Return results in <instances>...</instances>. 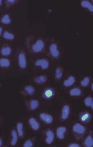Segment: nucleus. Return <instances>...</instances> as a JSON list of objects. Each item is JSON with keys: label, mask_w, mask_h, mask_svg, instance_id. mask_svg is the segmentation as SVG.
<instances>
[{"label": "nucleus", "mask_w": 93, "mask_h": 147, "mask_svg": "<svg viewBox=\"0 0 93 147\" xmlns=\"http://www.w3.org/2000/svg\"><path fill=\"white\" fill-rule=\"evenodd\" d=\"M55 139V134L51 130L48 129L46 132V139L45 142L47 145H50L52 144Z\"/></svg>", "instance_id": "obj_7"}, {"label": "nucleus", "mask_w": 93, "mask_h": 147, "mask_svg": "<svg viewBox=\"0 0 93 147\" xmlns=\"http://www.w3.org/2000/svg\"><path fill=\"white\" fill-rule=\"evenodd\" d=\"M91 89H92V91H93V83H92V84H91Z\"/></svg>", "instance_id": "obj_34"}, {"label": "nucleus", "mask_w": 93, "mask_h": 147, "mask_svg": "<svg viewBox=\"0 0 93 147\" xmlns=\"http://www.w3.org/2000/svg\"><path fill=\"white\" fill-rule=\"evenodd\" d=\"M81 6L84 8L88 9L89 10V11L91 12H93V5L88 1H86V0L82 1L81 2Z\"/></svg>", "instance_id": "obj_14"}, {"label": "nucleus", "mask_w": 93, "mask_h": 147, "mask_svg": "<svg viewBox=\"0 0 93 147\" xmlns=\"http://www.w3.org/2000/svg\"><path fill=\"white\" fill-rule=\"evenodd\" d=\"M2 1L0 0V6L2 5Z\"/></svg>", "instance_id": "obj_35"}, {"label": "nucleus", "mask_w": 93, "mask_h": 147, "mask_svg": "<svg viewBox=\"0 0 93 147\" xmlns=\"http://www.w3.org/2000/svg\"><path fill=\"white\" fill-rule=\"evenodd\" d=\"M67 132V128L64 126H60L57 129L56 135L58 139L63 140L65 138V133Z\"/></svg>", "instance_id": "obj_10"}, {"label": "nucleus", "mask_w": 93, "mask_h": 147, "mask_svg": "<svg viewBox=\"0 0 93 147\" xmlns=\"http://www.w3.org/2000/svg\"><path fill=\"white\" fill-rule=\"evenodd\" d=\"M75 82V78L73 76H70L69 78L64 81L63 84L65 87H69L73 86Z\"/></svg>", "instance_id": "obj_15"}, {"label": "nucleus", "mask_w": 93, "mask_h": 147, "mask_svg": "<svg viewBox=\"0 0 93 147\" xmlns=\"http://www.w3.org/2000/svg\"><path fill=\"white\" fill-rule=\"evenodd\" d=\"M70 109L69 105H65L62 108L61 112V117L63 120H66L69 117Z\"/></svg>", "instance_id": "obj_9"}, {"label": "nucleus", "mask_w": 93, "mask_h": 147, "mask_svg": "<svg viewBox=\"0 0 93 147\" xmlns=\"http://www.w3.org/2000/svg\"><path fill=\"white\" fill-rule=\"evenodd\" d=\"M2 139L0 138V147L2 146Z\"/></svg>", "instance_id": "obj_33"}, {"label": "nucleus", "mask_w": 93, "mask_h": 147, "mask_svg": "<svg viewBox=\"0 0 93 147\" xmlns=\"http://www.w3.org/2000/svg\"><path fill=\"white\" fill-rule=\"evenodd\" d=\"M1 53L3 56H9L11 53V49L9 46L3 47L1 49Z\"/></svg>", "instance_id": "obj_24"}, {"label": "nucleus", "mask_w": 93, "mask_h": 147, "mask_svg": "<svg viewBox=\"0 0 93 147\" xmlns=\"http://www.w3.org/2000/svg\"><path fill=\"white\" fill-rule=\"evenodd\" d=\"M3 36H4V38L5 39L10 40H13L15 38V35L12 33H10V32L8 31H5V32L4 33Z\"/></svg>", "instance_id": "obj_27"}, {"label": "nucleus", "mask_w": 93, "mask_h": 147, "mask_svg": "<svg viewBox=\"0 0 93 147\" xmlns=\"http://www.w3.org/2000/svg\"><path fill=\"white\" fill-rule=\"evenodd\" d=\"M91 119V115L88 112L81 113L80 115V120L82 122L87 123L90 121Z\"/></svg>", "instance_id": "obj_11"}, {"label": "nucleus", "mask_w": 93, "mask_h": 147, "mask_svg": "<svg viewBox=\"0 0 93 147\" xmlns=\"http://www.w3.org/2000/svg\"><path fill=\"white\" fill-rule=\"evenodd\" d=\"M84 104L87 107H90L92 109H93V99L91 97H88L85 98L84 100Z\"/></svg>", "instance_id": "obj_20"}, {"label": "nucleus", "mask_w": 93, "mask_h": 147, "mask_svg": "<svg viewBox=\"0 0 93 147\" xmlns=\"http://www.w3.org/2000/svg\"><path fill=\"white\" fill-rule=\"evenodd\" d=\"M56 94V92L53 88H45L42 93V97L43 98L49 100L53 98Z\"/></svg>", "instance_id": "obj_2"}, {"label": "nucleus", "mask_w": 93, "mask_h": 147, "mask_svg": "<svg viewBox=\"0 0 93 147\" xmlns=\"http://www.w3.org/2000/svg\"><path fill=\"white\" fill-rule=\"evenodd\" d=\"M10 60L8 58H1L0 59V66L3 68H8L10 67Z\"/></svg>", "instance_id": "obj_18"}, {"label": "nucleus", "mask_w": 93, "mask_h": 147, "mask_svg": "<svg viewBox=\"0 0 93 147\" xmlns=\"http://www.w3.org/2000/svg\"><path fill=\"white\" fill-rule=\"evenodd\" d=\"M39 117L41 120L48 124H51L53 122L52 116L49 114L46 113H41L39 115Z\"/></svg>", "instance_id": "obj_8"}, {"label": "nucleus", "mask_w": 93, "mask_h": 147, "mask_svg": "<svg viewBox=\"0 0 93 147\" xmlns=\"http://www.w3.org/2000/svg\"><path fill=\"white\" fill-rule=\"evenodd\" d=\"M1 21L3 24H4L5 25H9L11 23V20L10 18V15L8 14H6L3 16V18L1 19Z\"/></svg>", "instance_id": "obj_25"}, {"label": "nucleus", "mask_w": 93, "mask_h": 147, "mask_svg": "<svg viewBox=\"0 0 93 147\" xmlns=\"http://www.w3.org/2000/svg\"><path fill=\"white\" fill-rule=\"evenodd\" d=\"M73 130L74 132L79 134V135H82L86 131V129L85 127L83 126L80 123H77L75 124L73 127Z\"/></svg>", "instance_id": "obj_6"}, {"label": "nucleus", "mask_w": 93, "mask_h": 147, "mask_svg": "<svg viewBox=\"0 0 93 147\" xmlns=\"http://www.w3.org/2000/svg\"><path fill=\"white\" fill-rule=\"evenodd\" d=\"M90 82V79L88 77H85L81 81L80 84L83 87H86L89 85Z\"/></svg>", "instance_id": "obj_28"}, {"label": "nucleus", "mask_w": 93, "mask_h": 147, "mask_svg": "<svg viewBox=\"0 0 93 147\" xmlns=\"http://www.w3.org/2000/svg\"><path fill=\"white\" fill-rule=\"evenodd\" d=\"M69 147H80V146L77 143H71L69 145Z\"/></svg>", "instance_id": "obj_30"}, {"label": "nucleus", "mask_w": 93, "mask_h": 147, "mask_svg": "<svg viewBox=\"0 0 93 147\" xmlns=\"http://www.w3.org/2000/svg\"><path fill=\"white\" fill-rule=\"evenodd\" d=\"M47 81V77L45 75H40L34 78V82L38 84H42L46 82Z\"/></svg>", "instance_id": "obj_13"}, {"label": "nucleus", "mask_w": 93, "mask_h": 147, "mask_svg": "<svg viewBox=\"0 0 93 147\" xmlns=\"http://www.w3.org/2000/svg\"><path fill=\"white\" fill-rule=\"evenodd\" d=\"M39 102L37 99H32L29 104L30 108L32 110H34L39 107Z\"/></svg>", "instance_id": "obj_16"}, {"label": "nucleus", "mask_w": 93, "mask_h": 147, "mask_svg": "<svg viewBox=\"0 0 93 147\" xmlns=\"http://www.w3.org/2000/svg\"><path fill=\"white\" fill-rule=\"evenodd\" d=\"M63 76V71L61 67H57L55 72V78L57 80H60Z\"/></svg>", "instance_id": "obj_26"}, {"label": "nucleus", "mask_w": 93, "mask_h": 147, "mask_svg": "<svg viewBox=\"0 0 93 147\" xmlns=\"http://www.w3.org/2000/svg\"><path fill=\"white\" fill-rule=\"evenodd\" d=\"M84 145L87 147H93V139L91 135H88L84 141Z\"/></svg>", "instance_id": "obj_19"}, {"label": "nucleus", "mask_w": 93, "mask_h": 147, "mask_svg": "<svg viewBox=\"0 0 93 147\" xmlns=\"http://www.w3.org/2000/svg\"><path fill=\"white\" fill-rule=\"evenodd\" d=\"M6 2H7L9 4H11L15 3V0H8V1H6Z\"/></svg>", "instance_id": "obj_31"}, {"label": "nucleus", "mask_w": 93, "mask_h": 147, "mask_svg": "<svg viewBox=\"0 0 93 147\" xmlns=\"http://www.w3.org/2000/svg\"><path fill=\"white\" fill-rule=\"evenodd\" d=\"M29 123L32 128L35 131L38 130L40 128V124L34 118H30L29 119Z\"/></svg>", "instance_id": "obj_12"}, {"label": "nucleus", "mask_w": 93, "mask_h": 147, "mask_svg": "<svg viewBox=\"0 0 93 147\" xmlns=\"http://www.w3.org/2000/svg\"><path fill=\"white\" fill-rule=\"evenodd\" d=\"M35 65L38 67L40 66L43 70H46L49 67V62L47 59H38L35 62Z\"/></svg>", "instance_id": "obj_4"}, {"label": "nucleus", "mask_w": 93, "mask_h": 147, "mask_svg": "<svg viewBox=\"0 0 93 147\" xmlns=\"http://www.w3.org/2000/svg\"><path fill=\"white\" fill-rule=\"evenodd\" d=\"M44 41L42 39H38L32 46V50L34 53H38L42 51L44 49Z\"/></svg>", "instance_id": "obj_1"}, {"label": "nucleus", "mask_w": 93, "mask_h": 147, "mask_svg": "<svg viewBox=\"0 0 93 147\" xmlns=\"http://www.w3.org/2000/svg\"><path fill=\"white\" fill-rule=\"evenodd\" d=\"M33 146V143L31 140H27L23 144L24 147H32Z\"/></svg>", "instance_id": "obj_29"}, {"label": "nucleus", "mask_w": 93, "mask_h": 147, "mask_svg": "<svg viewBox=\"0 0 93 147\" xmlns=\"http://www.w3.org/2000/svg\"><path fill=\"white\" fill-rule=\"evenodd\" d=\"M82 93V91L80 88H72L69 94L72 97H79L81 95Z\"/></svg>", "instance_id": "obj_17"}, {"label": "nucleus", "mask_w": 93, "mask_h": 147, "mask_svg": "<svg viewBox=\"0 0 93 147\" xmlns=\"http://www.w3.org/2000/svg\"><path fill=\"white\" fill-rule=\"evenodd\" d=\"M16 128L18 135L20 137H22L24 135L23 124L21 122L18 123L16 125Z\"/></svg>", "instance_id": "obj_22"}, {"label": "nucleus", "mask_w": 93, "mask_h": 147, "mask_svg": "<svg viewBox=\"0 0 93 147\" xmlns=\"http://www.w3.org/2000/svg\"><path fill=\"white\" fill-rule=\"evenodd\" d=\"M18 65L21 69H25L27 66V59L26 55L23 52H20L18 57Z\"/></svg>", "instance_id": "obj_3"}, {"label": "nucleus", "mask_w": 93, "mask_h": 147, "mask_svg": "<svg viewBox=\"0 0 93 147\" xmlns=\"http://www.w3.org/2000/svg\"><path fill=\"white\" fill-rule=\"evenodd\" d=\"M24 89L26 93L27 94H28L29 95L34 94L35 91L34 87H33V86H30V85L26 86L25 87Z\"/></svg>", "instance_id": "obj_23"}, {"label": "nucleus", "mask_w": 93, "mask_h": 147, "mask_svg": "<svg viewBox=\"0 0 93 147\" xmlns=\"http://www.w3.org/2000/svg\"><path fill=\"white\" fill-rule=\"evenodd\" d=\"M2 31H3V29H2V27H0V35L2 34Z\"/></svg>", "instance_id": "obj_32"}, {"label": "nucleus", "mask_w": 93, "mask_h": 147, "mask_svg": "<svg viewBox=\"0 0 93 147\" xmlns=\"http://www.w3.org/2000/svg\"><path fill=\"white\" fill-rule=\"evenodd\" d=\"M50 53L52 57L57 58L60 55V52L58 49V46L56 43L51 44L49 48Z\"/></svg>", "instance_id": "obj_5"}, {"label": "nucleus", "mask_w": 93, "mask_h": 147, "mask_svg": "<svg viewBox=\"0 0 93 147\" xmlns=\"http://www.w3.org/2000/svg\"><path fill=\"white\" fill-rule=\"evenodd\" d=\"M11 135L12 139L11 142V145L12 146H15L18 141V134L15 130H12L11 131Z\"/></svg>", "instance_id": "obj_21"}]
</instances>
